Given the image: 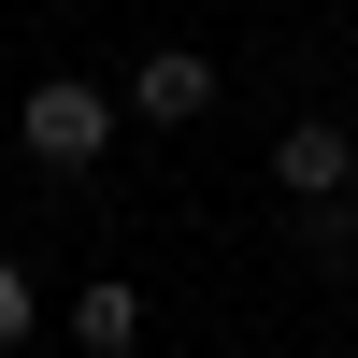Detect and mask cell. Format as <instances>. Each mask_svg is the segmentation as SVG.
Wrapping results in <instances>:
<instances>
[{
  "label": "cell",
  "instance_id": "6da1fadb",
  "mask_svg": "<svg viewBox=\"0 0 358 358\" xmlns=\"http://www.w3.org/2000/svg\"><path fill=\"white\" fill-rule=\"evenodd\" d=\"M115 115H129L115 86H72V72H43V86H29V115H15V129H29V158H43V172H86V158L115 143Z\"/></svg>",
  "mask_w": 358,
  "mask_h": 358
},
{
  "label": "cell",
  "instance_id": "7a4b0ae2",
  "mask_svg": "<svg viewBox=\"0 0 358 358\" xmlns=\"http://www.w3.org/2000/svg\"><path fill=\"white\" fill-rule=\"evenodd\" d=\"M115 101L158 115V129H187V115L215 101V57H187V43H172V57H129V86H115Z\"/></svg>",
  "mask_w": 358,
  "mask_h": 358
},
{
  "label": "cell",
  "instance_id": "3957f363",
  "mask_svg": "<svg viewBox=\"0 0 358 358\" xmlns=\"http://www.w3.org/2000/svg\"><path fill=\"white\" fill-rule=\"evenodd\" d=\"M273 172H287V201H344V187H358V143L330 129V115H301V129L273 143Z\"/></svg>",
  "mask_w": 358,
  "mask_h": 358
},
{
  "label": "cell",
  "instance_id": "277c9868",
  "mask_svg": "<svg viewBox=\"0 0 358 358\" xmlns=\"http://www.w3.org/2000/svg\"><path fill=\"white\" fill-rule=\"evenodd\" d=\"M72 344L86 358H129L143 344V301H129V287H72Z\"/></svg>",
  "mask_w": 358,
  "mask_h": 358
},
{
  "label": "cell",
  "instance_id": "5b68a950",
  "mask_svg": "<svg viewBox=\"0 0 358 358\" xmlns=\"http://www.w3.org/2000/svg\"><path fill=\"white\" fill-rule=\"evenodd\" d=\"M301 258H315V273H358V187H344V201H315V229H301Z\"/></svg>",
  "mask_w": 358,
  "mask_h": 358
},
{
  "label": "cell",
  "instance_id": "8992f818",
  "mask_svg": "<svg viewBox=\"0 0 358 358\" xmlns=\"http://www.w3.org/2000/svg\"><path fill=\"white\" fill-rule=\"evenodd\" d=\"M29 315H43V287H29L15 258H0V344H29Z\"/></svg>",
  "mask_w": 358,
  "mask_h": 358
},
{
  "label": "cell",
  "instance_id": "52a82bcc",
  "mask_svg": "<svg viewBox=\"0 0 358 358\" xmlns=\"http://www.w3.org/2000/svg\"><path fill=\"white\" fill-rule=\"evenodd\" d=\"M0 358H29V344H0Z\"/></svg>",
  "mask_w": 358,
  "mask_h": 358
}]
</instances>
